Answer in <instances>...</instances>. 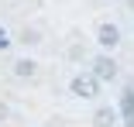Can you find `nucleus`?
I'll return each instance as SVG.
<instances>
[{
  "instance_id": "obj_1",
  "label": "nucleus",
  "mask_w": 134,
  "mask_h": 127,
  "mask_svg": "<svg viewBox=\"0 0 134 127\" xmlns=\"http://www.w3.org/2000/svg\"><path fill=\"white\" fill-rule=\"evenodd\" d=\"M100 79L93 72H76L72 76V83H69V89H72V96H79V100H96L100 96Z\"/></svg>"
},
{
  "instance_id": "obj_2",
  "label": "nucleus",
  "mask_w": 134,
  "mask_h": 127,
  "mask_svg": "<svg viewBox=\"0 0 134 127\" xmlns=\"http://www.w3.org/2000/svg\"><path fill=\"white\" fill-rule=\"evenodd\" d=\"M90 72L96 76L100 83H117V76H120V65H117V59H114L110 52H103V55H96V59L90 62Z\"/></svg>"
},
{
  "instance_id": "obj_3",
  "label": "nucleus",
  "mask_w": 134,
  "mask_h": 127,
  "mask_svg": "<svg viewBox=\"0 0 134 127\" xmlns=\"http://www.w3.org/2000/svg\"><path fill=\"white\" fill-rule=\"evenodd\" d=\"M96 41H100L103 52H114V48L120 45V28H117L114 21H103L100 28H96Z\"/></svg>"
},
{
  "instance_id": "obj_4",
  "label": "nucleus",
  "mask_w": 134,
  "mask_h": 127,
  "mask_svg": "<svg viewBox=\"0 0 134 127\" xmlns=\"http://www.w3.org/2000/svg\"><path fill=\"white\" fill-rule=\"evenodd\" d=\"M117 120H120L117 107H100L93 113V127H117Z\"/></svg>"
},
{
  "instance_id": "obj_5",
  "label": "nucleus",
  "mask_w": 134,
  "mask_h": 127,
  "mask_svg": "<svg viewBox=\"0 0 134 127\" xmlns=\"http://www.w3.org/2000/svg\"><path fill=\"white\" fill-rule=\"evenodd\" d=\"M117 113L124 117V124H127V127H134V86L120 96V110H117Z\"/></svg>"
},
{
  "instance_id": "obj_6",
  "label": "nucleus",
  "mask_w": 134,
  "mask_h": 127,
  "mask_svg": "<svg viewBox=\"0 0 134 127\" xmlns=\"http://www.w3.org/2000/svg\"><path fill=\"white\" fill-rule=\"evenodd\" d=\"M14 76H17V79H35V76H38V62L35 59H17L14 62Z\"/></svg>"
},
{
  "instance_id": "obj_7",
  "label": "nucleus",
  "mask_w": 134,
  "mask_h": 127,
  "mask_svg": "<svg viewBox=\"0 0 134 127\" xmlns=\"http://www.w3.org/2000/svg\"><path fill=\"white\" fill-rule=\"evenodd\" d=\"M21 41H24V45H38V41H41V34H38L35 28H24V31H21Z\"/></svg>"
},
{
  "instance_id": "obj_8",
  "label": "nucleus",
  "mask_w": 134,
  "mask_h": 127,
  "mask_svg": "<svg viewBox=\"0 0 134 127\" xmlns=\"http://www.w3.org/2000/svg\"><path fill=\"white\" fill-rule=\"evenodd\" d=\"M7 45H10V38H7V31H4V28H0V48H7Z\"/></svg>"
},
{
  "instance_id": "obj_9",
  "label": "nucleus",
  "mask_w": 134,
  "mask_h": 127,
  "mask_svg": "<svg viewBox=\"0 0 134 127\" xmlns=\"http://www.w3.org/2000/svg\"><path fill=\"white\" fill-rule=\"evenodd\" d=\"M4 117H7V103L0 100V120H4Z\"/></svg>"
}]
</instances>
